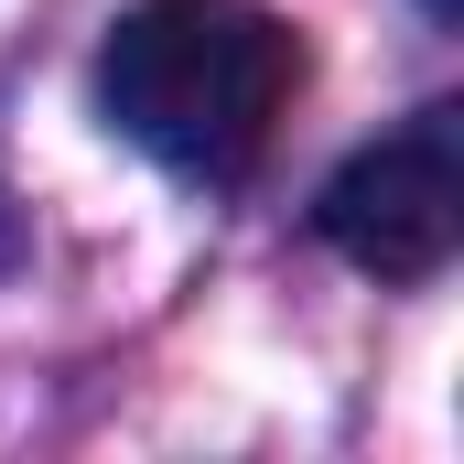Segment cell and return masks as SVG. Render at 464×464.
Returning <instances> with one entry per match:
<instances>
[{
    "label": "cell",
    "mask_w": 464,
    "mask_h": 464,
    "mask_svg": "<svg viewBox=\"0 0 464 464\" xmlns=\"http://www.w3.org/2000/svg\"><path fill=\"white\" fill-rule=\"evenodd\" d=\"M314 227L367 281H443V259L464 248V109H421L356 162H335Z\"/></svg>",
    "instance_id": "2"
},
{
    "label": "cell",
    "mask_w": 464,
    "mask_h": 464,
    "mask_svg": "<svg viewBox=\"0 0 464 464\" xmlns=\"http://www.w3.org/2000/svg\"><path fill=\"white\" fill-rule=\"evenodd\" d=\"M303 98V33L259 0H140L98 44V109L184 184H248Z\"/></svg>",
    "instance_id": "1"
}]
</instances>
